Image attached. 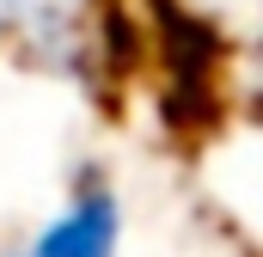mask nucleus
<instances>
[{
  "label": "nucleus",
  "instance_id": "nucleus-1",
  "mask_svg": "<svg viewBox=\"0 0 263 257\" xmlns=\"http://www.w3.org/2000/svg\"><path fill=\"white\" fill-rule=\"evenodd\" d=\"M0 31L43 67H80L98 49V0H0Z\"/></svg>",
  "mask_w": 263,
  "mask_h": 257
},
{
  "label": "nucleus",
  "instance_id": "nucleus-2",
  "mask_svg": "<svg viewBox=\"0 0 263 257\" xmlns=\"http://www.w3.org/2000/svg\"><path fill=\"white\" fill-rule=\"evenodd\" d=\"M117 245H123V202L104 184H86L49 227H37V239L18 257H117Z\"/></svg>",
  "mask_w": 263,
  "mask_h": 257
},
{
  "label": "nucleus",
  "instance_id": "nucleus-3",
  "mask_svg": "<svg viewBox=\"0 0 263 257\" xmlns=\"http://www.w3.org/2000/svg\"><path fill=\"white\" fill-rule=\"evenodd\" d=\"M178 19H190L196 31L233 43L239 56L245 49H263V0H165Z\"/></svg>",
  "mask_w": 263,
  "mask_h": 257
},
{
  "label": "nucleus",
  "instance_id": "nucleus-4",
  "mask_svg": "<svg viewBox=\"0 0 263 257\" xmlns=\"http://www.w3.org/2000/svg\"><path fill=\"white\" fill-rule=\"evenodd\" d=\"M239 98L245 111L263 123V49H245V74H239Z\"/></svg>",
  "mask_w": 263,
  "mask_h": 257
}]
</instances>
